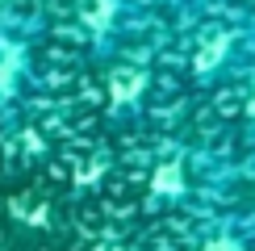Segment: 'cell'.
<instances>
[{"mask_svg":"<svg viewBox=\"0 0 255 251\" xmlns=\"http://www.w3.org/2000/svg\"><path fill=\"white\" fill-rule=\"evenodd\" d=\"M205 251H235V247H230V243H226V239H214V243H209Z\"/></svg>","mask_w":255,"mask_h":251,"instance_id":"obj_2","label":"cell"},{"mask_svg":"<svg viewBox=\"0 0 255 251\" xmlns=\"http://www.w3.org/2000/svg\"><path fill=\"white\" fill-rule=\"evenodd\" d=\"M222 55H226V38H214V42H209V46H205V50H201V55H197V71L214 67V63H218Z\"/></svg>","mask_w":255,"mask_h":251,"instance_id":"obj_1","label":"cell"},{"mask_svg":"<svg viewBox=\"0 0 255 251\" xmlns=\"http://www.w3.org/2000/svg\"><path fill=\"white\" fill-rule=\"evenodd\" d=\"M251 118H255V97H251Z\"/></svg>","mask_w":255,"mask_h":251,"instance_id":"obj_3","label":"cell"}]
</instances>
